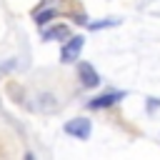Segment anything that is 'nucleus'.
I'll use <instances>...</instances> for the list:
<instances>
[{"mask_svg":"<svg viewBox=\"0 0 160 160\" xmlns=\"http://www.w3.org/2000/svg\"><path fill=\"white\" fill-rule=\"evenodd\" d=\"M78 78H80V82L85 88H98L100 85V75H98V70L90 62H80L78 65Z\"/></svg>","mask_w":160,"mask_h":160,"instance_id":"4","label":"nucleus"},{"mask_svg":"<svg viewBox=\"0 0 160 160\" xmlns=\"http://www.w3.org/2000/svg\"><path fill=\"white\" fill-rule=\"evenodd\" d=\"M42 38H45V40H58V38H60V40H65V38H70V30H68L65 25H52L50 30H45V32H42Z\"/></svg>","mask_w":160,"mask_h":160,"instance_id":"5","label":"nucleus"},{"mask_svg":"<svg viewBox=\"0 0 160 160\" xmlns=\"http://www.w3.org/2000/svg\"><path fill=\"white\" fill-rule=\"evenodd\" d=\"M120 20L118 18H105V20H100V22H85V28H90V30H100V28H108V25H118Z\"/></svg>","mask_w":160,"mask_h":160,"instance_id":"7","label":"nucleus"},{"mask_svg":"<svg viewBox=\"0 0 160 160\" xmlns=\"http://www.w3.org/2000/svg\"><path fill=\"white\" fill-rule=\"evenodd\" d=\"M65 132L72 135V138H78V140H88L90 132H92V122L88 118H72V120L65 122Z\"/></svg>","mask_w":160,"mask_h":160,"instance_id":"2","label":"nucleus"},{"mask_svg":"<svg viewBox=\"0 0 160 160\" xmlns=\"http://www.w3.org/2000/svg\"><path fill=\"white\" fill-rule=\"evenodd\" d=\"M55 15H58V10H52V8H50V10H42V12L35 15V22H38V25H45V22H50Z\"/></svg>","mask_w":160,"mask_h":160,"instance_id":"6","label":"nucleus"},{"mask_svg":"<svg viewBox=\"0 0 160 160\" xmlns=\"http://www.w3.org/2000/svg\"><path fill=\"white\" fill-rule=\"evenodd\" d=\"M145 108H148V112H155V110L160 108V98H148V102H145Z\"/></svg>","mask_w":160,"mask_h":160,"instance_id":"8","label":"nucleus"},{"mask_svg":"<svg viewBox=\"0 0 160 160\" xmlns=\"http://www.w3.org/2000/svg\"><path fill=\"white\" fill-rule=\"evenodd\" d=\"M122 98H125V92H122V90H108V92H102V95L92 98V100L88 102V108H90V110H102V108L115 105V102H118V100H122Z\"/></svg>","mask_w":160,"mask_h":160,"instance_id":"3","label":"nucleus"},{"mask_svg":"<svg viewBox=\"0 0 160 160\" xmlns=\"http://www.w3.org/2000/svg\"><path fill=\"white\" fill-rule=\"evenodd\" d=\"M85 45V38L82 35H72V38H65V45L60 50V62H75L80 58V50Z\"/></svg>","mask_w":160,"mask_h":160,"instance_id":"1","label":"nucleus"}]
</instances>
